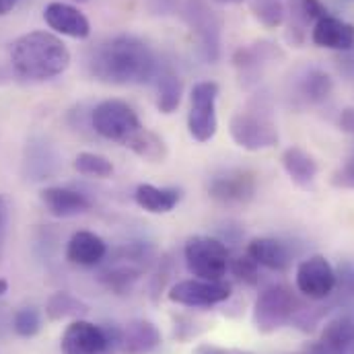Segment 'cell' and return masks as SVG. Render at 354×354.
I'll list each match as a JSON object with an SVG mask.
<instances>
[{
    "mask_svg": "<svg viewBox=\"0 0 354 354\" xmlns=\"http://www.w3.org/2000/svg\"><path fill=\"white\" fill-rule=\"evenodd\" d=\"M88 71L105 85H145L157 75V58L147 41L130 33H120L93 50Z\"/></svg>",
    "mask_w": 354,
    "mask_h": 354,
    "instance_id": "cell-1",
    "label": "cell"
},
{
    "mask_svg": "<svg viewBox=\"0 0 354 354\" xmlns=\"http://www.w3.org/2000/svg\"><path fill=\"white\" fill-rule=\"evenodd\" d=\"M10 64L23 79L50 81L71 66V52L58 35L31 31L15 39L10 48Z\"/></svg>",
    "mask_w": 354,
    "mask_h": 354,
    "instance_id": "cell-2",
    "label": "cell"
},
{
    "mask_svg": "<svg viewBox=\"0 0 354 354\" xmlns=\"http://www.w3.org/2000/svg\"><path fill=\"white\" fill-rule=\"evenodd\" d=\"M155 258H157V252L153 245L138 243V241L126 243V245L113 250L111 256L101 262L103 268L97 278L105 288L122 295V292L130 290L132 284L153 266Z\"/></svg>",
    "mask_w": 354,
    "mask_h": 354,
    "instance_id": "cell-3",
    "label": "cell"
},
{
    "mask_svg": "<svg viewBox=\"0 0 354 354\" xmlns=\"http://www.w3.org/2000/svg\"><path fill=\"white\" fill-rule=\"evenodd\" d=\"M91 128L101 138L128 147L145 126L132 105L122 99H105L91 109Z\"/></svg>",
    "mask_w": 354,
    "mask_h": 354,
    "instance_id": "cell-4",
    "label": "cell"
},
{
    "mask_svg": "<svg viewBox=\"0 0 354 354\" xmlns=\"http://www.w3.org/2000/svg\"><path fill=\"white\" fill-rule=\"evenodd\" d=\"M229 132L235 145L250 153L272 149L280 140L276 122L262 103L239 109L229 122Z\"/></svg>",
    "mask_w": 354,
    "mask_h": 354,
    "instance_id": "cell-5",
    "label": "cell"
},
{
    "mask_svg": "<svg viewBox=\"0 0 354 354\" xmlns=\"http://www.w3.org/2000/svg\"><path fill=\"white\" fill-rule=\"evenodd\" d=\"M183 258L189 274L204 280H223L231 262L227 245L210 235L189 237L183 248Z\"/></svg>",
    "mask_w": 354,
    "mask_h": 354,
    "instance_id": "cell-6",
    "label": "cell"
},
{
    "mask_svg": "<svg viewBox=\"0 0 354 354\" xmlns=\"http://www.w3.org/2000/svg\"><path fill=\"white\" fill-rule=\"evenodd\" d=\"M299 301L284 284H270L254 303V326L262 334H274L292 322Z\"/></svg>",
    "mask_w": 354,
    "mask_h": 354,
    "instance_id": "cell-7",
    "label": "cell"
},
{
    "mask_svg": "<svg viewBox=\"0 0 354 354\" xmlns=\"http://www.w3.org/2000/svg\"><path fill=\"white\" fill-rule=\"evenodd\" d=\"M218 85L214 81H200L189 93V113H187V132L196 142H208L216 136L218 118H216V99Z\"/></svg>",
    "mask_w": 354,
    "mask_h": 354,
    "instance_id": "cell-8",
    "label": "cell"
},
{
    "mask_svg": "<svg viewBox=\"0 0 354 354\" xmlns=\"http://www.w3.org/2000/svg\"><path fill=\"white\" fill-rule=\"evenodd\" d=\"M258 189L256 176L250 169L229 167L221 169L208 179V196L227 208L245 206L254 200Z\"/></svg>",
    "mask_w": 354,
    "mask_h": 354,
    "instance_id": "cell-9",
    "label": "cell"
},
{
    "mask_svg": "<svg viewBox=\"0 0 354 354\" xmlns=\"http://www.w3.org/2000/svg\"><path fill=\"white\" fill-rule=\"evenodd\" d=\"M231 284L223 280H204V278H189L179 280L169 288V301L181 307L204 309L225 303L231 297Z\"/></svg>",
    "mask_w": 354,
    "mask_h": 354,
    "instance_id": "cell-10",
    "label": "cell"
},
{
    "mask_svg": "<svg viewBox=\"0 0 354 354\" xmlns=\"http://www.w3.org/2000/svg\"><path fill=\"white\" fill-rule=\"evenodd\" d=\"M297 288L311 301H326L336 288V270L324 256H309L297 266Z\"/></svg>",
    "mask_w": 354,
    "mask_h": 354,
    "instance_id": "cell-11",
    "label": "cell"
},
{
    "mask_svg": "<svg viewBox=\"0 0 354 354\" xmlns=\"http://www.w3.org/2000/svg\"><path fill=\"white\" fill-rule=\"evenodd\" d=\"M62 354H109V344L103 326L87 319H75L66 326L60 338Z\"/></svg>",
    "mask_w": 354,
    "mask_h": 354,
    "instance_id": "cell-12",
    "label": "cell"
},
{
    "mask_svg": "<svg viewBox=\"0 0 354 354\" xmlns=\"http://www.w3.org/2000/svg\"><path fill=\"white\" fill-rule=\"evenodd\" d=\"M185 12L187 23L196 31L206 58L214 62L221 52V19L202 0H189Z\"/></svg>",
    "mask_w": 354,
    "mask_h": 354,
    "instance_id": "cell-13",
    "label": "cell"
},
{
    "mask_svg": "<svg viewBox=\"0 0 354 354\" xmlns=\"http://www.w3.org/2000/svg\"><path fill=\"white\" fill-rule=\"evenodd\" d=\"M44 21L56 33L73 39H87L91 35V23L85 12L71 2H60V0L50 2L44 8Z\"/></svg>",
    "mask_w": 354,
    "mask_h": 354,
    "instance_id": "cell-14",
    "label": "cell"
},
{
    "mask_svg": "<svg viewBox=\"0 0 354 354\" xmlns=\"http://www.w3.org/2000/svg\"><path fill=\"white\" fill-rule=\"evenodd\" d=\"M39 200H41L44 208L56 218H73V216L85 214L93 206L87 194L66 187V185L44 187L39 194Z\"/></svg>",
    "mask_w": 354,
    "mask_h": 354,
    "instance_id": "cell-15",
    "label": "cell"
},
{
    "mask_svg": "<svg viewBox=\"0 0 354 354\" xmlns=\"http://www.w3.org/2000/svg\"><path fill=\"white\" fill-rule=\"evenodd\" d=\"M311 41L317 48L336 50V52H353L354 50V25L338 17L326 15L311 29Z\"/></svg>",
    "mask_w": 354,
    "mask_h": 354,
    "instance_id": "cell-16",
    "label": "cell"
},
{
    "mask_svg": "<svg viewBox=\"0 0 354 354\" xmlns=\"http://www.w3.org/2000/svg\"><path fill=\"white\" fill-rule=\"evenodd\" d=\"M161 346V332L149 319H132L122 328L120 354H151Z\"/></svg>",
    "mask_w": 354,
    "mask_h": 354,
    "instance_id": "cell-17",
    "label": "cell"
},
{
    "mask_svg": "<svg viewBox=\"0 0 354 354\" xmlns=\"http://www.w3.org/2000/svg\"><path fill=\"white\" fill-rule=\"evenodd\" d=\"M107 254V243L91 231H77L66 245V260L83 268L101 266Z\"/></svg>",
    "mask_w": 354,
    "mask_h": 354,
    "instance_id": "cell-18",
    "label": "cell"
},
{
    "mask_svg": "<svg viewBox=\"0 0 354 354\" xmlns=\"http://www.w3.org/2000/svg\"><path fill=\"white\" fill-rule=\"evenodd\" d=\"M248 256L258 266L274 272H286L292 264V254L286 243L274 237H256L248 245Z\"/></svg>",
    "mask_w": 354,
    "mask_h": 354,
    "instance_id": "cell-19",
    "label": "cell"
},
{
    "mask_svg": "<svg viewBox=\"0 0 354 354\" xmlns=\"http://www.w3.org/2000/svg\"><path fill=\"white\" fill-rule=\"evenodd\" d=\"M136 204L151 214H167L181 202L179 187H159L153 183H140L134 192Z\"/></svg>",
    "mask_w": 354,
    "mask_h": 354,
    "instance_id": "cell-20",
    "label": "cell"
},
{
    "mask_svg": "<svg viewBox=\"0 0 354 354\" xmlns=\"http://www.w3.org/2000/svg\"><path fill=\"white\" fill-rule=\"evenodd\" d=\"M280 161H282L286 176L290 177V181L297 183L299 187H311L319 174V165H317L315 157L309 155L301 147H288L282 153Z\"/></svg>",
    "mask_w": 354,
    "mask_h": 354,
    "instance_id": "cell-21",
    "label": "cell"
},
{
    "mask_svg": "<svg viewBox=\"0 0 354 354\" xmlns=\"http://www.w3.org/2000/svg\"><path fill=\"white\" fill-rule=\"evenodd\" d=\"M317 342L326 354H354V319L340 315L328 322Z\"/></svg>",
    "mask_w": 354,
    "mask_h": 354,
    "instance_id": "cell-22",
    "label": "cell"
},
{
    "mask_svg": "<svg viewBox=\"0 0 354 354\" xmlns=\"http://www.w3.org/2000/svg\"><path fill=\"white\" fill-rule=\"evenodd\" d=\"M280 56L278 48L270 41H258V44H252V46H245V48H239L233 56V64L235 68L241 73V77H258L262 75L264 66L268 62L276 60Z\"/></svg>",
    "mask_w": 354,
    "mask_h": 354,
    "instance_id": "cell-23",
    "label": "cell"
},
{
    "mask_svg": "<svg viewBox=\"0 0 354 354\" xmlns=\"http://www.w3.org/2000/svg\"><path fill=\"white\" fill-rule=\"evenodd\" d=\"M295 88H297L299 99H303L309 105H317V103H324L332 95L334 81L328 73H324L319 68H309L299 77Z\"/></svg>",
    "mask_w": 354,
    "mask_h": 354,
    "instance_id": "cell-24",
    "label": "cell"
},
{
    "mask_svg": "<svg viewBox=\"0 0 354 354\" xmlns=\"http://www.w3.org/2000/svg\"><path fill=\"white\" fill-rule=\"evenodd\" d=\"M88 313V305L68 290H58L46 301V315L50 322L83 319Z\"/></svg>",
    "mask_w": 354,
    "mask_h": 354,
    "instance_id": "cell-25",
    "label": "cell"
},
{
    "mask_svg": "<svg viewBox=\"0 0 354 354\" xmlns=\"http://www.w3.org/2000/svg\"><path fill=\"white\" fill-rule=\"evenodd\" d=\"M126 149H130L134 155H138V157H142L145 161H151V163H159V161H163L167 157L165 140L159 134H155V132H151L147 128H142Z\"/></svg>",
    "mask_w": 354,
    "mask_h": 354,
    "instance_id": "cell-26",
    "label": "cell"
},
{
    "mask_svg": "<svg viewBox=\"0 0 354 354\" xmlns=\"http://www.w3.org/2000/svg\"><path fill=\"white\" fill-rule=\"evenodd\" d=\"M183 83L176 73H163L157 83V109L165 115H171L181 103Z\"/></svg>",
    "mask_w": 354,
    "mask_h": 354,
    "instance_id": "cell-27",
    "label": "cell"
},
{
    "mask_svg": "<svg viewBox=\"0 0 354 354\" xmlns=\"http://www.w3.org/2000/svg\"><path fill=\"white\" fill-rule=\"evenodd\" d=\"M334 301L330 303L334 307H353L354 305V262L346 260L336 270V288L332 292Z\"/></svg>",
    "mask_w": 354,
    "mask_h": 354,
    "instance_id": "cell-28",
    "label": "cell"
},
{
    "mask_svg": "<svg viewBox=\"0 0 354 354\" xmlns=\"http://www.w3.org/2000/svg\"><path fill=\"white\" fill-rule=\"evenodd\" d=\"M73 167L85 177H97V179H105L113 174V165L107 157L99 155V153H79L75 157Z\"/></svg>",
    "mask_w": 354,
    "mask_h": 354,
    "instance_id": "cell-29",
    "label": "cell"
},
{
    "mask_svg": "<svg viewBox=\"0 0 354 354\" xmlns=\"http://www.w3.org/2000/svg\"><path fill=\"white\" fill-rule=\"evenodd\" d=\"M252 12L264 27L276 29L284 23L286 4L284 0H252Z\"/></svg>",
    "mask_w": 354,
    "mask_h": 354,
    "instance_id": "cell-30",
    "label": "cell"
},
{
    "mask_svg": "<svg viewBox=\"0 0 354 354\" xmlns=\"http://www.w3.org/2000/svg\"><path fill=\"white\" fill-rule=\"evenodd\" d=\"M12 330L17 336L21 338H33L39 334L41 330V311L33 305L29 307H21L15 315H12Z\"/></svg>",
    "mask_w": 354,
    "mask_h": 354,
    "instance_id": "cell-31",
    "label": "cell"
},
{
    "mask_svg": "<svg viewBox=\"0 0 354 354\" xmlns=\"http://www.w3.org/2000/svg\"><path fill=\"white\" fill-rule=\"evenodd\" d=\"M229 270L233 272V276L237 280H241L243 284H258L260 282V266L256 264L248 254L245 256H239V258H233L229 262Z\"/></svg>",
    "mask_w": 354,
    "mask_h": 354,
    "instance_id": "cell-32",
    "label": "cell"
},
{
    "mask_svg": "<svg viewBox=\"0 0 354 354\" xmlns=\"http://www.w3.org/2000/svg\"><path fill=\"white\" fill-rule=\"evenodd\" d=\"M332 185L338 189H354V149L351 157L332 174Z\"/></svg>",
    "mask_w": 354,
    "mask_h": 354,
    "instance_id": "cell-33",
    "label": "cell"
},
{
    "mask_svg": "<svg viewBox=\"0 0 354 354\" xmlns=\"http://www.w3.org/2000/svg\"><path fill=\"white\" fill-rule=\"evenodd\" d=\"M6 227H8V204H6V198L0 194V250L4 245Z\"/></svg>",
    "mask_w": 354,
    "mask_h": 354,
    "instance_id": "cell-34",
    "label": "cell"
},
{
    "mask_svg": "<svg viewBox=\"0 0 354 354\" xmlns=\"http://www.w3.org/2000/svg\"><path fill=\"white\" fill-rule=\"evenodd\" d=\"M338 126H340L346 134H353L354 136V107H346V109L340 113Z\"/></svg>",
    "mask_w": 354,
    "mask_h": 354,
    "instance_id": "cell-35",
    "label": "cell"
},
{
    "mask_svg": "<svg viewBox=\"0 0 354 354\" xmlns=\"http://www.w3.org/2000/svg\"><path fill=\"white\" fill-rule=\"evenodd\" d=\"M192 354H231V353H229V351H225V348H218V346L202 344V346H198V348H196Z\"/></svg>",
    "mask_w": 354,
    "mask_h": 354,
    "instance_id": "cell-36",
    "label": "cell"
},
{
    "mask_svg": "<svg viewBox=\"0 0 354 354\" xmlns=\"http://www.w3.org/2000/svg\"><path fill=\"white\" fill-rule=\"evenodd\" d=\"M19 0H0V17L2 15H8L15 6H17Z\"/></svg>",
    "mask_w": 354,
    "mask_h": 354,
    "instance_id": "cell-37",
    "label": "cell"
},
{
    "mask_svg": "<svg viewBox=\"0 0 354 354\" xmlns=\"http://www.w3.org/2000/svg\"><path fill=\"white\" fill-rule=\"evenodd\" d=\"M6 326H12V322L6 319V313H4V307H0V338L4 336V330Z\"/></svg>",
    "mask_w": 354,
    "mask_h": 354,
    "instance_id": "cell-38",
    "label": "cell"
},
{
    "mask_svg": "<svg viewBox=\"0 0 354 354\" xmlns=\"http://www.w3.org/2000/svg\"><path fill=\"white\" fill-rule=\"evenodd\" d=\"M212 2H216V4H241L245 0H212Z\"/></svg>",
    "mask_w": 354,
    "mask_h": 354,
    "instance_id": "cell-39",
    "label": "cell"
},
{
    "mask_svg": "<svg viewBox=\"0 0 354 354\" xmlns=\"http://www.w3.org/2000/svg\"><path fill=\"white\" fill-rule=\"evenodd\" d=\"M6 290H8V282H6L4 278H0V297H2Z\"/></svg>",
    "mask_w": 354,
    "mask_h": 354,
    "instance_id": "cell-40",
    "label": "cell"
},
{
    "mask_svg": "<svg viewBox=\"0 0 354 354\" xmlns=\"http://www.w3.org/2000/svg\"><path fill=\"white\" fill-rule=\"evenodd\" d=\"M71 2H77V4H83V2H88V0H71Z\"/></svg>",
    "mask_w": 354,
    "mask_h": 354,
    "instance_id": "cell-41",
    "label": "cell"
}]
</instances>
